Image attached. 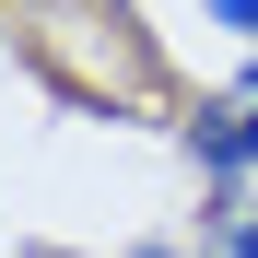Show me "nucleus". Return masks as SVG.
<instances>
[{
  "label": "nucleus",
  "mask_w": 258,
  "mask_h": 258,
  "mask_svg": "<svg viewBox=\"0 0 258 258\" xmlns=\"http://www.w3.org/2000/svg\"><path fill=\"white\" fill-rule=\"evenodd\" d=\"M200 258H258V176H223L200 200Z\"/></svg>",
  "instance_id": "nucleus-2"
},
{
  "label": "nucleus",
  "mask_w": 258,
  "mask_h": 258,
  "mask_svg": "<svg viewBox=\"0 0 258 258\" xmlns=\"http://www.w3.org/2000/svg\"><path fill=\"white\" fill-rule=\"evenodd\" d=\"M188 164L211 188H223V176H258V94H211L188 117Z\"/></svg>",
  "instance_id": "nucleus-1"
},
{
  "label": "nucleus",
  "mask_w": 258,
  "mask_h": 258,
  "mask_svg": "<svg viewBox=\"0 0 258 258\" xmlns=\"http://www.w3.org/2000/svg\"><path fill=\"white\" fill-rule=\"evenodd\" d=\"M24 258H47V246H24Z\"/></svg>",
  "instance_id": "nucleus-5"
},
{
  "label": "nucleus",
  "mask_w": 258,
  "mask_h": 258,
  "mask_svg": "<svg viewBox=\"0 0 258 258\" xmlns=\"http://www.w3.org/2000/svg\"><path fill=\"white\" fill-rule=\"evenodd\" d=\"M200 12L223 24V35H246V47H258V0H200Z\"/></svg>",
  "instance_id": "nucleus-3"
},
{
  "label": "nucleus",
  "mask_w": 258,
  "mask_h": 258,
  "mask_svg": "<svg viewBox=\"0 0 258 258\" xmlns=\"http://www.w3.org/2000/svg\"><path fill=\"white\" fill-rule=\"evenodd\" d=\"M129 258H200V246H129Z\"/></svg>",
  "instance_id": "nucleus-4"
}]
</instances>
